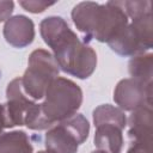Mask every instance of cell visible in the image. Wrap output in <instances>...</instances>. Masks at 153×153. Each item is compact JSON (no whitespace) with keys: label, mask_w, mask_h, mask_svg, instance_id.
<instances>
[{"label":"cell","mask_w":153,"mask_h":153,"mask_svg":"<svg viewBox=\"0 0 153 153\" xmlns=\"http://www.w3.org/2000/svg\"><path fill=\"white\" fill-rule=\"evenodd\" d=\"M39 33L53 50V56L61 71L78 79L90 78L97 67V54L81 41L59 16H50L39 23Z\"/></svg>","instance_id":"obj_1"},{"label":"cell","mask_w":153,"mask_h":153,"mask_svg":"<svg viewBox=\"0 0 153 153\" xmlns=\"http://www.w3.org/2000/svg\"><path fill=\"white\" fill-rule=\"evenodd\" d=\"M71 16L75 27L84 33V42L87 44L92 39L108 43L129 23L120 1L105 4L81 1L73 7Z\"/></svg>","instance_id":"obj_2"},{"label":"cell","mask_w":153,"mask_h":153,"mask_svg":"<svg viewBox=\"0 0 153 153\" xmlns=\"http://www.w3.org/2000/svg\"><path fill=\"white\" fill-rule=\"evenodd\" d=\"M4 114L6 128L25 126L32 130H45L53 127L44 116L41 104L25 94L22 78H14L8 82Z\"/></svg>","instance_id":"obj_3"},{"label":"cell","mask_w":153,"mask_h":153,"mask_svg":"<svg viewBox=\"0 0 153 153\" xmlns=\"http://www.w3.org/2000/svg\"><path fill=\"white\" fill-rule=\"evenodd\" d=\"M82 103V91L79 85L67 78L57 76L48 86L41 103L44 116L54 126L76 114Z\"/></svg>","instance_id":"obj_4"},{"label":"cell","mask_w":153,"mask_h":153,"mask_svg":"<svg viewBox=\"0 0 153 153\" xmlns=\"http://www.w3.org/2000/svg\"><path fill=\"white\" fill-rule=\"evenodd\" d=\"M130 20L120 33L108 42L112 51L124 57L146 54L152 49V11Z\"/></svg>","instance_id":"obj_5"},{"label":"cell","mask_w":153,"mask_h":153,"mask_svg":"<svg viewBox=\"0 0 153 153\" xmlns=\"http://www.w3.org/2000/svg\"><path fill=\"white\" fill-rule=\"evenodd\" d=\"M60 68L53 56L45 49L33 50L27 60V68L22 76L25 94L33 100L44 97L48 86L59 76Z\"/></svg>","instance_id":"obj_6"},{"label":"cell","mask_w":153,"mask_h":153,"mask_svg":"<svg viewBox=\"0 0 153 153\" xmlns=\"http://www.w3.org/2000/svg\"><path fill=\"white\" fill-rule=\"evenodd\" d=\"M152 88L133 78L122 79L114 90V100L123 111H133L142 105H152Z\"/></svg>","instance_id":"obj_7"},{"label":"cell","mask_w":153,"mask_h":153,"mask_svg":"<svg viewBox=\"0 0 153 153\" xmlns=\"http://www.w3.org/2000/svg\"><path fill=\"white\" fill-rule=\"evenodd\" d=\"M4 37L10 45L14 48H25L33 42L35 24L24 14L13 16L5 22Z\"/></svg>","instance_id":"obj_8"},{"label":"cell","mask_w":153,"mask_h":153,"mask_svg":"<svg viewBox=\"0 0 153 153\" xmlns=\"http://www.w3.org/2000/svg\"><path fill=\"white\" fill-rule=\"evenodd\" d=\"M130 112L131 114L127 120V124L128 136L131 142H152V105L146 104Z\"/></svg>","instance_id":"obj_9"},{"label":"cell","mask_w":153,"mask_h":153,"mask_svg":"<svg viewBox=\"0 0 153 153\" xmlns=\"http://www.w3.org/2000/svg\"><path fill=\"white\" fill-rule=\"evenodd\" d=\"M44 146L50 153H76L79 142L62 122H57L47 130Z\"/></svg>","instance_id":"obj_10"},{"label":"cell","mask_w":153,"mask_h":153,"mask_svg":"<svg viewBox=\"0 0 153 153\" xmlns=\"http://www.w3.org/2000/svg\"><path fill=\"white\" fill-rule=\"evenodd\" d=\"M123 129L115 124H100L96 127L94 146L98 151L105 153H122Z\"/></svg>","instance_id":"obj_11"},{"label":"cell","mask_w":153,"mask_h":153,"mask_svg":"<svg viewBox=\"0 0 153 153\" xmlns=\"http://www.w3.org/2000/svg\"><path fill=\"white\" fill-rule=\"evenodd\" d=\"M128 71L133 79L137 80L148 88L153 87V55L151 53L131 57L128 63Z\"/></svg>","instance_id":"obj_12"},{"label":"cell","mask_w":153,"mask_h":153,"mask_svg":"<svg viewBox=\"0 0 153 153\" xmlns=\"http://www.w3.org/2000/svg\"><path fill=\"white\" fill-rule=\"evenodd\" d=\"M0 153H33V147L24 130H12L0 135Z\"/></svg>","instance_id":"obj_13"},{"label":"cell","mask_w":153,"mask_h":153,"mask_svg":"<svg viewBox=\"0 0 153 153\" xmlns=\"http://www.w3.org/2000/svg\"><path fill=\"white\" fill-rule=\"evenodd\" d=\"M92 120L94 127L100 124H115L121 129L127 127V116L123 110L110 104H102L97 106L92 112Z\"/></svg>","instance_id":"obj_14"},{"label":"cell","mask_w":153,"mask_h":153,"mask_svg":"<svg viewBox=\"0 0 153 153\" xmlns=\"http://www.w3.org/2000/svg\"><path fill=\"white\" fill-rule=\"evenodd\" d=\"M60 122H62L73 133V135L76 137L79 145L84 143L87 140L88 134H90V123L84 115L76 112V114L72 115L71 117L62 120Z\"/></svg>","instance_id":"obj_15"},{"label":"cell","mask_w":153,"mask_h":153,"mask_svg":"<svg viewBox=\"0 0 153 153\" xmlns=\"http://www.w3.org/2000/svg\"><path fill=\"white\" fill-rule=\"evenodd\" d=\"M19 5L30 13H42L50 6L55 5V2H48L42 0H25V1H19Z\"/></svg>","instance_id":"obj_16"},{"label":"cell","mask_w":153,"mask_h":153,"mask_svg":"<svg viewBox=\"0 0 153 153\" xmlns=\"http://www.w3.org/2000/svg\"><path fill=\"white\" fill-rule=\"evenodd\" d=\"M14 10V2L8 0H0V23L11 18Z\"/></svg>","instance_id":"obj_17"},{"label":"cell","mask_w":153,"mask_h":153,"mask_svg":"<svg viewBox=\"0 0 153 153\" xmlns=\"http://www.w3.org/2000/svg\"><path fill=\"white\" fill-rule=\"evenodd\" d=\"M127 153H152V142H131Z\"/></svg>","instance_id":"obj_18"},{"label":"cell","mask_w":153,"mask_h":153,"mask_svg":"<svg viewBox=\"0 0 153 153\" xmlns=\"http://www.w3.org/2000/svg\"><path fill=\"white\" fill-rule=\"evenodd\" d=\"M4 129H6L5 114H4V104H0V135L2 134Z\"/></svg>","instance_id":"obj_19"},{"label":"cell","mask_w":153,"mask_h":153,"mask_svg":"<svg viewBox=\"0 0 153 153\" xmlns=\"http://www.w3.org/2000/svg\"><path fill=\"white\" fill-rule=\"evenodd\" d=\"M37 153H50V152H48V151H38Z\"/></svg>","instance_id":"obj_20"},{"label":"cell","mask_w":153,"mask_h":153,"mask_svg":"<svg viewBox=\"0 0 153 153\" xmlns=\"http://www.w3.org/2000/svg\"><path fill=\"white\" fill-rule=\"evenodd\" d=\"M92 153H105V152H102V151H98V149H97V151H94V152H92Z\"/></svg>","instance_id":"obj_21"},{"label":"cell","mask_w":153,"mask_h":153,"mask_svg":"<svg viewBox=\"0 0 153 153\" xmlns=\"http://www.w3.org/2000/svg\"><path fill=\"white\" fill-rule=\"evenodd\" d=\"M0 75H1V73H0Z\"/></svg>","instance_id":"obj_22"}]
</instances>
